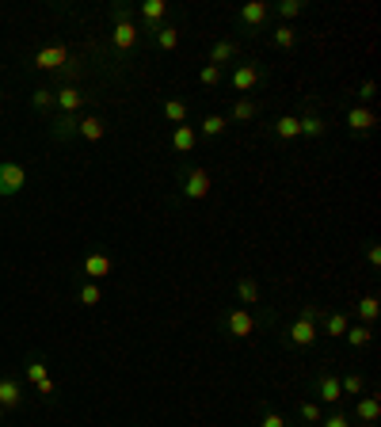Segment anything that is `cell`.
<instances>
[{
    "label": "cell",
    "instance_id": "obj_13",
    "mask_svg": "<svg viewBox=\"0 0 381 427\" xmlns=\"http://www.w3.org/2000/svg\"><path fill=\"white\" fill-rule=\"evenodd\" d=\"M111 42H115L118 54H130V50H134V46H137V27H134V20L115 23V31H111Z\"/></svg>",
    "mask_w": 381,
    "mask_h": 427
},
{
    "label": "cell",
    "instance_id": "obj_41",
    "mask_svg": "<svg viewBox=\"0 0 381 427\" xmlns=\"http://www.w3.org/2000/svg\"><path fill=\"white\" fill-rule=\"evenodd\" d=\"M38 389V397H46V401H54V393H58V385H54V378H42V382L35 385Z\"/></svg>",
    "mask_w": 381,
    "mask_h": 427
},
{
    "label": "cell",
    "instance_id": "obj_42",
    "mask_svg": "<svg viewBox=\"0 0 381 427\" xmlns=\"http://www.w3.org/2000/svg\"><path fill=\"white\" fill-rule=\"evenodd\" d=\"M111 20H115V23H126V20H130V8H126V4H115V8H111Z\"/></svg>",
    "mask_w": 381,
    "mask_h": 427
},
{
    "label": "cell",
    "instance_id": "obj_37",
    "mask_svg": "<svg viewBox=\"0 0 381 427\" xmlns=\"http://www.w3.org/2000/svg\"><path fill=\"white\" fill-rule=\"evenodd\" d=\"M31 103H35L38 111H50V107H54V88H35V95H31Z\"/></svg>",
    "mask_w": 381,
    "mask_h": 427
},
{
    "label": "cell",
    "instance_id": "obj_40",
    "mask_svg": "<svg viewBox=\"0 0 381 427\" xmlns=\"http://www.w3.org/2000/svg\"><path fill=\"white\" fill-rule=\"evenodd\" d=\"M374 95H378V84H374V80H362V84H359V100H362V107H366V100H374Z\"/></svg>",
    "mask_w": 381,
    "mask_h": 427
},
{
    "label": "cell",
    "instance_id": "obj_29",
    "mask_svg": "<svg viewBox=\"0 0 381 427\" xmlns=\"http://www.w3.org/2000/svg\"><path fill=\"white\" fill-rule=\"evenodd\" d=\"M50 134L58 141L72 138V134H77V115H58V118H54V126H50Z\"/></svg>",
    "mask_w": 381,
    "mask_h": 427
},
{
    "label": "cell",
    "instance_id": "obj_5",
    "mask_svg": "<svg viewBox=\"0 0 381 427\" xmlns=\"http://www.w3.org/2000/svg\"><path fill=\"white\" fill-rule=\"evenodd\" d=\"M347 416H351V424H359V427H374L381 420V397H378V393L355 397V408Z\"/></svg>",
    "mask_w": 381,
    "mask_h": 427
},
{
    "label": "cell",
    "instance_id": "obj_11",
    "mask_svg": "<svg viewBox=\"0 0 381 427\" xmlns=\"http://www.w3.org/2000/svg\"><path fill=\"white\" fill-rule=\"evenodd\" d=\"M267 20H271V4H263V0H252V4L240 8V23H244L248 31H259Z\"/></svg>",
    "mask_w": 381,
    "mask_h": 427
},
{
    "label": "cell",
    "instance_id": "obj_6",
    "mask_svg": "<svg viewBox=\"0 0 381 427\" xmlns=\"http://www.w3.org/2000/svg\"><path fill=\"white\" fill-rule=\"evenodd\" d=\"M111 267H115V260H111L107 252H88L84 263H80V271H84L88 283H100V279H107Z\"/></svg>",
    "mask_w": 381,
    "mask_h": 427
},
{
    "label": "cell",
    "instance_id": "obj_19",
    "mask_svg": "<svg viewBox=\"0 0 381 427\" xmlns=\"http://www.w3.org/2000/svg\"><path fill=\"white\" fill-rule=\"evenodd\" d=\"M77 134H80L84 141H100L103 134H107V123H103V118H95V115L77 118Z\"/></svg>",
    "mask_w": 381,
    "mask_h": 427
},
{
    "label": "cell",
    "instance_id": "obj_18",
    "mask_svg": "<svg viewBox=\"0 0 381 427\" xmlns=\"http://www.w3.org/2000/svg\"><path fill=\"white\" fill-rule=\"evenodd\" d=\"M194 145H199V134H194V126L183 123V126H176V130H172V149L180 153V157H183V153H194Z\"/></svg>",
    "mask_w": 381,
    "mask_h": 427
},
{
    "label": "cell",
    "instance_id": "obj_44",
    "mask_svg": "<svg viewBox=\"0 0 381 427\" xmlns=\"http://www.w3.org/2000/svg\"><path fill=\"white\" fill-rule=\"evenodd\" d=\"M0 416H4V405H0Z\"/></svg>",
    "mask_w": 381,
    "mask_h": 427
},
{
    "label": "cell",
    "instance_id": "obj_30",
    "mask_svg": "<svg viewBox=\"0 0 381 427\" xmlns=\"http://www.w3.org/2000/svg\"><path fill=\"white\" fill-rule=\"evenodd\" d=\"M339 389H343V397H362L366 382H362V374H339Z\"/></svg>",
    "mask_w": 381,
    "mask_h": 427
},
{
    "label": "cell",
    "instance_id": "obj_2",
    "mask_svg": "<svg viewBox=\"0 0 381 427\" xmlns=\"http://www.w3.org/2000/svg\"><path fill=\"white\" fill-rule=\"evenodd\" d=\"M221 328H225V336H233V340H252V336L259 332V320H256V313H252V309L237 305V309L225 313Z\"/></svg>",
    "mask_w": 381,
    "mask_h": 427
},
{
    "label": "cell",
    "instance_id": "obj_3",
    "mask_svg": "<svg viewBox=\"0 0 381 427\" xmlns=\"http://www.w3.org/2000/svg\"><path fill=\"white\" fill-rule=\"evenodd\" d=\"M176 183H180V195L191 199V203L210 195V172L206 168H183V172L176 176Z\"/></svg>",
    "mask_w": 381,
    "mask_h": 427
},
{
    "label": "cell",
    "instance_id": "obj_14",
    "mask_svg": "<svg viewBox=\"0 0 381 427\" xmlns=\"http://www.w3.org/2000/svg\"><path fill=\"white\" fill-rule=\"evenodd\" d=\"M317 397L324 401V405H339L343 401V389H339V374H320L317 378Z\"/></svg>",
    "mask_w": 381,
    "mask_h": 427
},
{
    "label": "cell",
    "instance_id": "obj_24",
    "mask_svg": "<svg viewBox=\"0 0 381 427\" xmlns=\"http://www.w3.org/2000/svg\"><path fill=\"white\" fill-rule=\"evenodd\" d=\"M343 340L351 343L355 351H359V348H370V340H374V332H370V325H347Z\"/></svg>",
    "mask_w": 381,
    "mask_h": 427
},
{
    "label": "cell",
    "instance_id": "obj_26",
    "mask_svg": "<svg viewBox=\"0 0 381 427\" xmlns=\"http://www.w3.org/2000/svg\"><path fill=\"white\" fill-rule=\"evenodd\" d=\"M274 134H279L282 141L302 138V130H297V115H279V118H274Z\"/></svg>",
    "mask_w": 381,
    "mask_h": 427
},
{
    "label": "cell",
    "instance_id": "obj_39",
    "mask_svg": "<svg viewBox=\"0 0 381 427\" xmlns=\"http://www.w3.org/2000/svg\"><path fill=\"white\" fill-rule=\"evenodd\" d=\"M259 427H290V424H286V416H279V412H271V408H267V412L259 416Z\"/></svg>",
    "mask_w": 381,
    "mask_h": 427
},
{
    "label": "cell",
    "instance_id": "obj_43",
    "mask_svg": "<svg viewBox=\"0 0 381 427\" xmlns=\"http://www.w3.org/2000/svg\"><path fill=\"white\" fill-rule=\"evenodd\" d=\"M366 260H370V267H374V271L381 267V248H378V244H370V248H366Z\"/></svg>",
    "mask_w": 381,
    "mask_h": 427
},
{
    "label": "cell",
    "instance_id": "obj_25",
    "mask_svg": "<svg viewBox=\"0 0 381 427\" xmlns=\"http://www.w3.org/2000/svg\"><path fill=\"white\" fill-rule=\"evenodd\" d=\"M378 294H366V297H359V305H355V313H359V325H374L378 320Z\"/></svg>",
    "mask_w": 381,
    "mask_h": 427
},
{
    "label": "cell",
    "instance_id": "obj_20",
    "mask_svg": "<svg viewBox=\"0 0 381 427\" xmlns=\"http://www.w3.org/2000/svg\"><path fill=\"white\" fill-rule=\"evenodd\" d=\"M297 130H302L305 138H324V134H328V123H324L317 111H309V115L297 118Z\"/></svg>",
    "mask_w": 381,
    "mask_h": 427
},
{
    "label": "cell",
    "instance_id": "obj_31",
    "mask_svg": "<svg viewBox=\"0 0 381 427\" xmlns=\"http://www.w3.org/2000/svg\"><path fill=\"white\" fill-rule=\"evenodd\" d=\"M164 118H168V123H176V126H183V123H187V103H183V100H168L164 103Z\"/></svg>",
    "mask_w": 381,
    "mask_h": 427
},
{
    "label": "cell",
    "instance_id": "obj_35",
    "mask_svg": "<svg viewBox=\"0 0 381 427\" xmlns=\"http://www.w3.org/2000/svg\"><path fill=\"white\" fill-rule=\"evenodd\" d=\"M297 412H302L305 424H320V420H324V412H320L317 401H302V408H297Z\"/></svg>",
    "mask_w": 381,
    "mask_h": 427
},
{
    "label": "cell",
    "instance_id": "obj_32",
    "mask_svg": "<svg viewBox=\"0 0 381 427\" xmlns=\"http://www.w3.org/2000/svg\"><path fill=\"white\" fill-rule=\"evenodd\" d=\"M77 302H80V305H100V302H103L100 286H95V283H80V290H77Z\"/></svg>",
    "mask_w": 381,
    "mask_h": 427
},
{
    "label": "cell",
    "instance_id": "obj_12",
    "mask_svg": "<svg viewBox=\"0 0 381 427\" xmlns=\"http://www.w3.org/2000/svg\"><path fill=\"white\" fill-rule=\"evenodd\" d=\"M347 126H351V134H370V130L378 126V115H374L370 107H362V103H359V107L347 111Z\"/></svg>",
    "mask_w": 381,
    "mask_h": 427
},
{
    "label": "cell",
    "instance_id": "obj_1",
    "mask_svg": "<svg viewBox=\"0 0 381 427\" xmlns=\"http://www.w3.org/2000/svg\"><path fill=\"white\" fill-rule=\"evenodd\" d=\"M324 313H328V309H320V305L305 302L302 309H297L294 325L286 328V348H297V351L313 348V343H317V336H320V328H317V325L324 320Z\"/></svg>",
    "mask_w": 381,
    "mask_h": 427
},
{
    "label": "cell",
    "instance_id": "obj_16",
    "mask_svg": "<svg viewBox=\"0 0 381 427\" xmlns=\"http://www.w3.org/2000/svg\"><path fill=\"white\" fill-rule=\"evenodd\" d=\"M137 12H141L145 31H157L160 23H164V15H168V4H164V0H145V4L137 8Z\"/></svg>",
    "mask_w": 381,
    "mask_h": 427
},
{
    "label": "cell",
    "instance_id": "obj_21",
    "mask_svg": "<svg viewBox=\"0 0 381 427\" xmlns=\"http://www.w3.org/2000/svg\"><path fill=\"white\" fill-rule=\"evenodd\" d=\"M237 302L244 305V309L259 302V283H256L252 275H240V279H237Z\"/></svg>",
    "mask_w": 381,
    "mask_h": 427
},
{
    "label": "cell",
    "instance_id": "obj_38",
    "mask_svg": "<svg viewBox=\"0 0 381 427\" xmlns=\"http://www.w3.org/2000/svg\"><path fill=\"white\" fill-rule=\"evenodd\" d=\"M320 427H355V424H351V416H347V412H339V408H336L332 416H324V420H320Z\"/></svg>",
    "mask_w": 381,
    "mask_h": 427
},
{
    "label": "cell",
    "instance_id": "obj_4",
    "mask_svg": "<svg viewBox=\"0 0 381 427\" xmlns=\"http://www.w3.org/2000/svg\"><path fill=\"white\" fill-rule=\"evenodd\" d=\"M23 183H27V168L15 164V160H0V199L20 195Z\"/></svg>",
    "mask_w": 381,
    "mask_h": 427
},
{
    "label": "cell",
    "instance_id": "obj_33",
    "mask_svg": "<svg viewBox=\"0 0 381 427\" xmlns=\"http://www.w3.org/2000/svg\"><path fill=\"white\" fill-rule=\"evenodd\" d=\"M305 8H309V4H305V0H282V4L274 8V12H279L282 20H297V15L305 12Z\"/></svg>",
    "mask_w": 381,
    "mask_h": 427
},
{
    "label": "cell",
    "instance_id": "obj_17",
    "mask_svg": "<svg viewBox=\"0 0 381 427\" xmlns=\"http://www.w3.org/2000/svg\"><path fill=\"white\" fill-rule=\"evenodd\" d=\"M0 405L4 408H20L23 405V382L20 378H0Z\"/></svg>",
    "mask_w": 381,
    "mask_h": 427
},
{
    "label": "cell",
    "instance_id": "obj_36",
    "mask_svg": "<svg viewBox=\"0 0 381 427\" xmlns=\"http://www.w3.org/2000/svg\"><path fill=\"white\" fill-rule=\"evenodd\" d=\"M221 77H225L221 69H214V65H202V72H199V84H202V88H217V84H221Z\"/></svg>",
    "mask_w": 381,
    "mask_h": 427
},
{
    "label": "cell",
    "instance_id": "obj_8",
    "mask_svg": "<svg viewBox=\"0 0 381 427\" xmlns=\"http://www.w3.org/2000/svg\"><path fill=\"white\" fill-rule=\"evenodd\" d=\"M65 65H69V46H42L35 54V69H42V72H54Z\"/></svg>",
    "mask_w": 381,
    "mask_h": 427
},
{
    "label": "cell",
    "instance_id": "obj_7",
    "mask_svg": "<svg viewBox=\"0 0 381 427\" xmlns=\"http://www.w3.org/2000/svg\"><path fill=\"white\" fill-rule=\"evenodd\" d=\"M263 77H267V72L259 65H237V69H233V77H229V84H233V92H256V88L263 84Z\"/></svg>",
    "mask_w": 381,
    "mask_h": 427
},
{
    "label": "cell",
    "instance_id": "obj_34",
    "mask_svg": "<svg viewBox=\"0 0 381 427\" xmlns=\"http://www.w3.org/2000/svg\"><path fill=\"white\" fill-rule=\"evenodd\" d=\"M42 378H50V370H46V362H42V359H31V362H27V382H31V385H38V382H42Z\"/></svg>",
    "mask_w": 381,
    "mask_h": 427
},
{
    "label": "cell",
    "instance_id": "obj_28",
    "mask_svg": "<svg viewBox=\"0 0 381 427\" xmlns=\"http://www.w3.org/2000/svg\"><path fill=\"white\" fill-rule=\"evenodd\" d=\"M347 325H351L347 313H324V332H328V336H339V340H343Z\"/></svg>",
    "mask_w": 381,
    "mask_h": 427
},
{
    "label": "cell",
    "instance_id": "obj_23",
    "mask_svg": "<svg viewBox=\"0 0 381 427\" xmlns=\"http://www.w3.org/2000/svg\"><path fill=\"white\" fill-rule=\"evenodd\" d=\"M225 130H229L225 115H206V118H202V126H199L194 134H199V138H221Z\"/></svg>",
    "mask_w": 381,
    "mask_h": 427
},
{
    "label": "cell",
    "instance_id": "obj_10",
    "mask_svg": "<svg viewBox=\"0 0 381 427\" xmlns=\"http://www.w3.org/2000/svg\"><path fill=\"white\" fill-rule=\"evenodd\" d=\"M54 103L61 107V115H77V111L84 107V92H80L77 84H65V88L54 92Z\"/></svg>",
    "mask_w": 381,
    "mask_h": 427
},
{
    "label": "cell",
    "instance_id": "obj_22",
    "mask_svg": "<svg viewBox=\"0 0 381 427\" xmlns=\"http://www.w3.org/2000/svg\"><path fill=\"white\" fill-rule=\"evenodd\" d=\"M153 38H157V46H160L164 54H172L176 46H180V31H176L172 23H160V27L153 31Z\"/></svg>",
    "mask_w": 381,
    "mask_h": 427
},
{
    "label": "cell",
    "instance_id": "obj_15",
    "mask_svg": "<svg viewBox=\"0 0 381 427\" xmlns=\"http://www.w3.org/2000/svg\"><path fill=\"white\" fill-rule=\"evenodd\" d=\"M259 115V103L252 100V95H240V100H233L229 115H225V123H252V118Z\"/></svg>",
    "mask_w": 381,
    "mask_h": 427
},
{
    "label": "cell",
    "instance_id": "obj_27",
    "mask_svg": "<svg viewBox=\"0 0 381 427\" xmlns=\"http://www.w3.org/2000/svg\"><path fill=\"white\" fill-rule=\"evenodd\" d=\"M271 38H274L279 50H294V46H297V31L290 27V23H279V27L271 31Z\"/></svg>",
    "mask_w": 381,
    "mask_h": 427
},
{
    "label": "cell",
    "instance_id": "obj_9",
    "mask_svg": "<svg viewBox=\"0 0 381 427\" xmlns=\"http://www.w3.org/2000/svg\"><path fill=\"white\" fill-rule=\"evenodd\" d=\"M237 54H240V46L233 42V38H217V42L210 46V58H206V65H214V69H225V65H233V61H237Z\"/></svg>",
    "mask_w": 381,
    "mask_h": 427
}]
</instances>
